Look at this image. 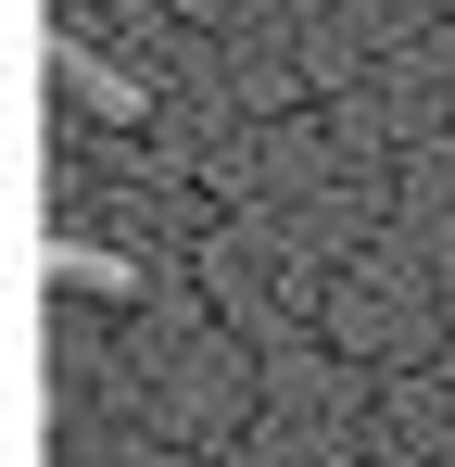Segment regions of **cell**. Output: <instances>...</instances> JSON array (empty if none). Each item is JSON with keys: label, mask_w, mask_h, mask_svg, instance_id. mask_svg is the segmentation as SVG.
<instances>
[{"label": "cell", "mask_w": 455, "mask_h": 467, "mask_svg": "<svg viewBox=\"0 0 455 467\" xmlns=\"http://www.w3.org/2000/svg\"><path fill=\"white\" fill-rule=\"evenodd\" d=\"M64 291H140V265H114V253L76 240V253H64Z\"/></svg>", "instance_id": "2"}, {"label": "cell", "mask_w": 455, "mask_h": 467, "mask_svg": "<svg viewBox=\"0 0 455 467\" xmlns=\"http://www.w3.org/2000/svg\"><path fill=\"white\" fill-rule=\"evenodd\" d=\"M64 88L89 101V114H140V88L114 77V64H89V51H64Z\"/></svg>", "instance_id": "1"}]
</instances>
